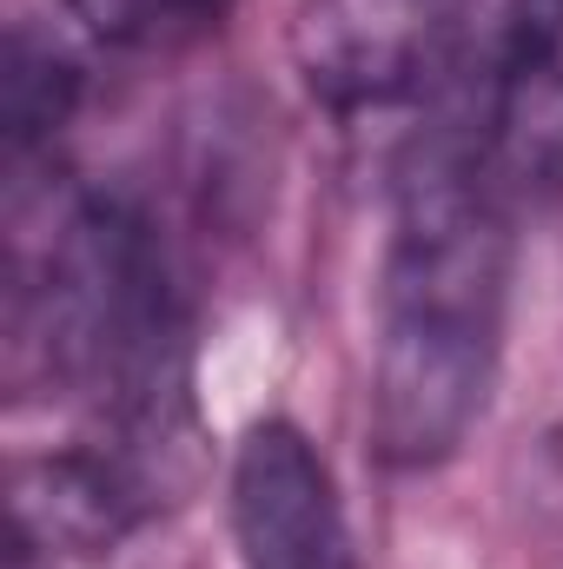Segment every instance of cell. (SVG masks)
Returning <instances> with one entry per match:
<instances>
[{
	"label": "cell",
	"mask_w": 563,
	"mask_h": 569,
	"mask_svg": "<svg viewBox=\"0 0 563 569\" xmlns=\"http://www.w3.org/2000/svg\"><path fill=\"white\" fill-rule=\"evenodd\" d=\"M13 391H47L159 477L192 437V318L172 252L134 192L47 186L13 192V284H7Z\"/></svg>",
	"instance_id": "obj_1"
},
{
	"label": "cell",
	"mask_w": 563,
	"mask_h": 569,
	"mask_svg": "<svg viewBox=\"0 0 563 569\" xmlns=\"http://www.w3.org/2000/svg\"><path fill=\"white\" fill-rule=\"evenodd\" d=\"M517 279V206L471 140H431L392 186L372 318V443L392 470H437L484 425Z\"/></svg>",
	"instance_id": "obj_2"
},
{
	"label": "cell",
	"mask_w": 563,
	"mask_h": 569,
	"mask_svg": "<svg viewBox=\"0 0 563 569\" xmlns=\"http://www.w3.org/2000/svg\"><path fill=\"white\" fill-rule=\"evenodd\" d=\"M471 0H298L292 67L332 120L424 107L464 60Z\"/></svg>",
	"instance_id": "obj_3"
},
{
	"label": "cell",
	"mask_w": 563,
	"mask_h": 569,
	"mask_svg": "<svg viewBox=\"0 0 563 569\" xmlns=\"http://www.w3.org/2000/svg\"><path fill=\"white\" fill-rule=\"evenodd\" d=\"M471 152L511 206L563 199V0H497L477 47Z\"/></svg>",
	"instance_id": "obj_4"
},
{
	"label": "cell",
	"mask_w": 563,
	"mask_h": 569,
	"mask_svg": "<svg viewBox=\"0 0 563 569\" xmlns=\"http://www.w3.org/2000/svg\"><path fill=\"white\" fill-rule=\"evenodd\" d=\"M226 497L239 569H358L338 477L292 418H259L239 437Z\"/></svg>",
	"instance_id": "obj_5"
},
{
	"label": "cell",
	"mask_w": 563,
	"mask_h": 569,
	"mask_svg": "<svg viewBox=\"0 0 563 569\" xmlns=\"http://www.w3.org/2000/svg\"><path fill=\"white\" fill-rule=\"evenodd\" d=\"M80 60L60 47V40H40L33 27H13V47H7V166L13 179L33 172V159H47L73 107H80Z\"/></svg>",
	"instance_id": "obj_6"
},
{
	"label": "cell",
	"mask_w": 563,
	"mask_h": 569,
	"mask_svg": "<svg viewBox=\"0 0 563 569\" xmlns=\"http://www.w3.org/2000/svg\"><path fill=\"white\" fill-rule=\"evenodd\" d=\"M233 0H60V13L107 53H179L226 20Z\"/></svg>",
	"instance_id": "obj_7"
},
{
	"label": "cell",
	"mask_w": 563,
	"mask_h": 569,
	"mask_svg": "<svg viewBox=\"0 0 563 569\" xmlns=\"http://www.w3.org/2000/svg\"><path fill=\"white\" fill-rule=\"evenodd\" d=\"M7 569H53V557H40L33 543H20V537H13V557H7Z\"/></svg>",
	"instance_id": "obj_8"
}]
</instances>
